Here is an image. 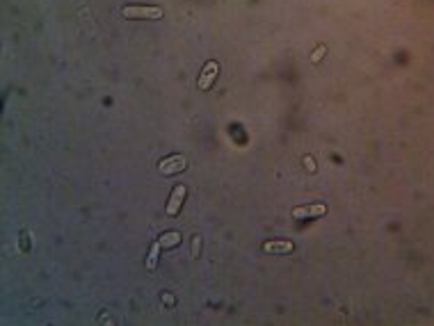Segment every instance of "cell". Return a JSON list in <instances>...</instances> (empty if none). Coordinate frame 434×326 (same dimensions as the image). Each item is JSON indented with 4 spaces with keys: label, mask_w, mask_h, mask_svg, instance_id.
<instances>
[{
    "label": "cell",
    "mask_w": 434,
    "mask_h": 326,
    "mask_svg": "<svg viewBox=\"0 0 434 326\" xmlns=\"http://www.w3.org/2000/svg\"><path fill=\"white\" fill-rule=\"evenodd\" d=\"M158 251H160V242H156V244L151 246V251H149V258H147V267L149 269H156V265H158Z\"/></svg>",
    "instance_id": "ba28073f"
},
{
    "label": "cell",
    "mask_w": 434,
    "mask_h": 326,
    "mask_svg": "<svg viewBox=\"0 0 434 326\" xmlns=\"http://www.w3.org/2000/svg\"><path fill=\"white\" fill-rule=\"evenodd\" d=\"M126 18H160L163 9L160 7H124Z\"/></svg>",
    "instance_id": "6da1fadb"
},
{
    "label": "cell",
    "mask_w": 434,
    "mask_h": 326,
    "mask_svg": "<svg viewBox=\"0 0 434 326\" xmlns=\"http://www.w3.org/2000/svg\"><path fill=\"white\" fill-rule=\"evenodd\" d=\"M295 249V244L290 240H272L263 244V251L265 253H290Z\"/></svg>",
    "instance_id": "5b68a950"
},
{
    "label": "cell",
    "mask_w": 434,
    "mask_h": 326,
    "mask_svg": "<svg viewBox=\"0 0 434 326\" xmlns=\"http://www.w3.org/2000/svg\"><path fill=\"white\" fill-rule=\"evenodd\" d=\"M215 75H217V64L215 62H208L206 66H204V71H201V78H199V89H208V87L213 85V80H215Z\"/></svg>",
    "instance_id": "8992f818"
},
{
    "label": "cell",
    "mask_w": 434,
    "mask_h": 326,
    "mask_svg": "<svg viewBox=\"0 0 434 326\" xmlns=\"http://www.w3.org/2000/svg\"><path fill=\"white\" fill-rule=\"evenodd\" d=\"M185 158L183 155H172V158H167V160H163L160 162V173H165V176H169V173H176V171H183L185 169Z\"/></svg>",
    "instance_id": "3957f363"
},
{
    "label": "cell",
    "mask_w": 434,
    "mask_h": 326,
    "mask_svg": "<svg viewBox=\"0 0 434 326\" xmlns=\"http://www.w3.org/2000/svg\"><path fill=\"white\" fill-rule=\"evenodd\" d=\"M325 212H327L325 203H315V205H302V208H295L293 217L295 219H304V217H322Z\"/></svg>",
    "instance_id": "277c9868"
},
{
    "label": "cell",
    "mask_w": 434,
    "mask_h": 326,
    "mask_svg": "<svg viewBox=\"0 0 434 326\" xmlns=\"http://www.w3.org/2000/svg\"><path fill=\"white\" fill-rule=\"evenodd\" d=\"M304 162H306V166H309L311 171H313V169H315V166H313V160H311V158H306V160H304Z\"/></svg>",
    "instance_id": "30bf717a"
},
{
    "label": "cell",
    "mask_w": 434,
    "mask_h": 326,
    "mask_svg": "<svg viewBox=\"0 0 434 326\" xmlns=\"http://www.w3.org/2000/svg\"><path fill=\"white\" fill-rule=\"evenodd\" d=\"M160 246H176L181 242V235L179 233H165V235H160Z\"/></svg>",
    "instance_id": "52a82bcc"
},
{
    "label": "cell",
    "mask_w": 434,
    "mask_h": 326,
    "mask_svg": "<svg viewBox=\"0 0 434 326\" xmlns=\"http://www.w3.org/2000/svg\"><path fill=\"white\" fill-rule=\"evenodd\" d=\"M185 194H188L185 185H176V187H174L172 196H169V201H167V214H169V217L179 214L181 205H183V201H185Z\"/></svg>",
    "instance_id": "7a4b0ae2"
},
{
    "label": "cell",
    "mask_w": 434,
    "mask_h": 326,
    "mask_svg": "<svg viewBox=\"0 0 434 326\" xmlns=\"http://www.w3.org/2000/svg\"><path fill=\"white\" fill-rule=\"evenodd\" d=\"M325 53H327V46H318V48H315V53L311 55V62H320Z\"/></svg>",
    "instance_id": "9c48e42d"
}]
</instances>
